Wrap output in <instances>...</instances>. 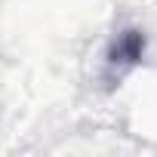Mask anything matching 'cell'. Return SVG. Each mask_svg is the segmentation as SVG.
I'll list each match as a JSON object with an SVG mask.
<instances>
[{
	"label": "cell",
	"instance_id": "cell-1",
	"mask_svg": "<svg viewBox=\"0 0 157 157\" xmlns=\"http://www.w3.org/2000/svg\"><path fill=\"white\" fill-rule=\"evenodd\" d=\"M145 49H148L145 31H139V28H123V31L111 40V46H108V52H105V68H102L105 83H108V86H117L129 71H136V68L145 62Z\"/></svg>",
	"mask_w": 157,
	"mask_h": 157
}]
</instances>
